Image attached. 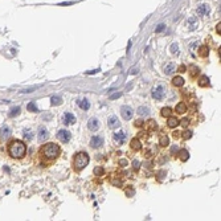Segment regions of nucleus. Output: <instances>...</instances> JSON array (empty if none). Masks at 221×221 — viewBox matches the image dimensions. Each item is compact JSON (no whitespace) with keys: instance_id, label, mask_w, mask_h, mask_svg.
<instances>
[{"instance_id":"obj_1","label":"nucleus","mask_w":221,"mask_h":221,"mask_svg":"<svg viewBox=\"0 0 221 221\" xmlns=\"http://www.w3.org/2000/svg\"><path fill=\"white\" fill-rule=\"evenodd\" d=\"M40 155H41L43 160L48 162V163L50 164L60 158L61 148L58 147V144H56V143H46L40 148Z\"/></svg>"},{"instance_id":"obj_2","label":"nucleus","mask_w":221,"mask_h":221,"mask_svg":"<svg viewBox=\"0 0 221 221\" xmlns=\"http://www.w3.org/2000/svg\"><path fill=\"white\" fill-rule=\"evenodd\" d=\"M8 155L12 159H23L27 155V146L24 142L15 139L8 144Z\"/></svg>"},{"instance_id":"obj_3","label":"nucleus","mask_w":221,"mask_h":221,"mask_svg":"<svg viewBox=\"0 0 221 221\" xmlns=\"http://www.w3.org/2000/svg\"><path fill=\"white\" fill-rule=\"evenodd\" d=\"M89 160L90 158L86 152H77L74 158H73V169H74V172L80 173L82 169L86 168V166L89 164Z\"/></svg>"},{"instance_id":"obj_4","label":"nucleus","mask_w":221,"mask_h":221,"mask_svg":"<svg viewBox=\"0 0 221 221\" xmlns=\"http://www.w3.org/2000/svg\"><path fill=\"white\" fill-rule=\"evenodd\" d=\"M166 97V87L163 85H159V86L154 87L152 89V98L156 101H163Z\"/></svg>"},{"instance_id":"obj_5","label":"nucleus","mask_w":221,"mask_h":221,"mask_svg":"<svg viewBox=\"0 0 221 221\" xmlns=\"http://www.w3.org/2000/svg\"><path fill=\"white\" fill-rule=\"evenodd\" d=\"M121 114L123 117L124 121H130L132 117H134V111L130 106H122L121 107Z\"/></svg>"},{"instance_id":"obj_6","label":"nucleus","mask_w":221,"mask_h":221,"mask_svg":"<svg viewBox=\"0 0 221 221\" xmlns=\"http://www.w3.org/2000/svg\"><path fill=\"white\" fill-rule=\"evenodd\" d=\"M70 138H72V135L68 130H60L57 132V139H60V142H62V143H68Z\"/></svg>"},{"instance_id":"obj_7","label":"nucleus","mask_w":221,"mask_h":221,"mask_svg":"<svg viewBox=\"0 0 221 221\" xmlns=\"http://www.w3.org/2000/svg\"><path fill=\"white\" fill-rule=\"evenodd\" d=\"M102 144H104V138H102L101 135L92 136V139H90V146H92L93 148H99Z\"/></svg>"},{"instance_id":"obj_8","label":"nucleus","mask_w":221,"mask_h":221,"mask_svg":"<svg viewBox=\"0 0 221 221\" xmlns=\"http://www.w3.org/2000/svg\"><path fill=\"white\" fill-rule=\"evenodd\" d=\"M113 139H114V142H115L117 144H123L124 141H126V134H124L123 131L115 132V134L113 135Z\"/></svg>"},{"instance_id":"obj_9","label":"nucleus","mask_w":221,"mask_h":221,"mask_svg":"<svg viewBox=\"0 0 221 221\" xmlns=\"http://www.w3.org/2000/svg\"><path fill=\"white\" fill-rule=\"evenodd\" d=\"M130 148H131V151H134V152L141 151V150H142V143H141V141H139L138 138L131 139V142H130Z\"/></svg>"},{"instance_id":"obj_10","label":"nucleus","mask_w":221,"mask_h":221,"mask_svg":"<svg viewBox=\"0 0 221 221\" xmlns=\"http://www.w3.org/2000/svg\"><path fill=\"white\" fill-rule=\"evenodd\" d=\"M211 12V8L208 4H201L197 7V15L199 16H208Z\"/></svg>"},{"instance_id":"obj_11","label":"nucleus","mask_w":221,"mask_h":221,"mask_svg":"<svg viewBox=\"0 0 221 221\" xmlns=\"http://www.w3.org/2000/svg\"><path fill=\"white\" fill-rule=\"evenodd\" d=\"M87 129L90 131H97L99 129V122H98L97 118H90L89 122H87Z\"/></svg>"},{"instance_id":"obj_12","label":"nucleus","mask_w":221,"mask_h":221,"mask_svg":"<svg viewBox=\"0 0 221 221\" xmlns=\"http://www.w3.org/2000/svg\"><path fill=\"white\" fill-rule=\"evenodd\" d=\"M64 123L65 124H74L76 123V117L72 114V113H69V111H66L65 113V115H64Z\"/></svg>"},{"instance_id":"obj_13","label":"nucleus","mask_w":221,"mask_h":221,"mask_svg":"<svg viewBox=\"0 0 221 221\" xmlns=\"http://www.w3.org/2000/svg\"><path fill=\"white\" fill-rule=\"evenodd\" d=\"M48 136H49V132H48V130H46V127L41 126L40 129H38V141L45 142L46 139H48Z\"/></svg>"},{"instance_id":"obj_14","label":"nucleus","mask_w":221,"mask_h":221,"mask_svg":"<svg viewBox=\"0 0 221 221\" xmlns=\"http://www.w3.org/2000/svg\"><path fill=\"white\" fill-rule=\"evenodd\" d=\"M107 122H109V127H110V129H113V130L118 129V127L121 126V123H119V119H118L115 115H111V117L109 118V121H107Z\"/></svg>"},{"instance_id":"obj_15","label":"nucleus","mask_w":221,"mask_h":221,"mask_svg":"<svg viewBox=\"0 0 221 221\" xmlns=\"http://www.w3.org/2000/svg\"><path fill=\"white\" fill-rule=\"evenodd\" d=\"M179 123H180V121H179L176 117H168V121H167V126L169 127V129H175V127L179 126Z\"/></svg>"},{"instance_id":"obj_16","label":"nucleus","mask_w":221,"mask_h":221,"mask_svg":"<svg viewBox=\"0 0 221 221\" xmlns=\"http://www.w3.org/2000/svg\"><path fill=\"white\" fill-rule=\"evenodd\" d=\"M188 73H190L191 78H193V80H195V78L200 74V69H199L196 65H191L190 68H188Z\"/></svg>"},{"instance_id":"obj_17","label":"nucleus","mask_w":221,"mask_h":221,"mask_svg":"<svg viewBox=\"0 0 221 221\" xmlns=\"http://www.w3.org/2000/svg\"><path fill=\"white\" fill-rule=\"evenodd\" d=\"M187 25H188V29H190V31H195V29L199 27L197 19H195V17L188 19V21H187Z\"/></svg>"},{"instance_id":"obj_18","label":"nucleus","mask_w":221,"mask_h":221,"mask_svg":"<svg viewBox=\"0 0 221 221\" xmlns=\"http://www.w3.org/2000/svg\"><path fill=\"white\" fill-rule=\"evenodd\" d=\"M178 158L180 159L181 162H187L188 159H190V152L187 151V150H179V152H178Z\"/></svg>"},{"instance_id":"obj_19","label":"nucleus","mask_w":221,"mask_h":221,"mask_svg":"<svg viewBox=\"0 0 221 221\" xmlns=\"http://www.w3.org/2000/svg\"><path fill=\"white\" fill-rule=\"evenodd\" d=\"M197 85L200 87L209 86V78H208V76H201V77L199 78V81H197Z\"/></svg>"},{"instance_id":"obj_20","label":"nucleus","mask_w":221,"mask_h":221,"mask_svg":"<svg viewBox=\"0 0 221 221\" xmlns=\"http://www.w3.org/2000/svg\"><path fill=\"white\" fill-rule=\"evenodd\" d=\"M175 111H176V114H180V115L185 114L187 113V105L184 104V102H179V104L176 105Z\"/></svg>"},{"instance_id":"obj_21","label":"nucleus","mask_w":221,"mask_h":221,"mask_svg":"<svg viewBox=\"0 0 221 221\" xmlns=\"http://www.w3.org/2000/svg\"><path fill=\"white\" fill-rule=\"evenodd\" d=\"M9 135H11V129H9V127H7V126L1 127V130H0V138L3 139V141H6Z\"/></svg>"},{"instance_id":"obj_22","label":"nucleus","mask_w":221,"mask_h":221,"mask_svg":"<svg viewBox=\"0 0 221 221\" xmlns=\"http://www.w3.org/2000/svg\"><path fill=\"white\" fill-rule=\"evenodd\" d=\"M184 82H185V81H184V78L180 77V76H176V77L172 78V85L175 87H181L184 85Z\"/></svg>"},{"instance_id":"obj_23","label":"nucleus","mask_w":221,"mask_h":221,"mask_svg":"<svg viewBox=\"0 0 221 221\" xmlns=\"http://www.w3.org/2000/svg\"><path fill=\"white\" fill-rule=\"evenodd\" d=\"M208 55H209V48H208L207 45L200 46V49H199V56L205 58V57H208Z\"/></svg>"},{"instance_id":"obj_24","label":"nucleus","mask_w":221,"mask_h":221,"mask_svg":"<svg viewBox=\"0 0 221 221\" xmlns=\"http://www.w3.org/2000/svg\"><path fill=\"white\" fill-rule=\"evenodd\" d=\"M78 106H80L82 110H89L90 109V102L86 99V98H83V99L78 101Z\"/></svg>"},{"instance_id":"obj_25","label":"nucleus","mask_w":221,"mask_h":221,"mask_svg":"<svg viewBox=\"0 0 221 221\" xmlns=\"http://www.w3.org/2000/svg\"><path fill=\"white\" fill-rule=\"evenodd\" d=\"M159 144H160L162 147H167L169 144V138L167 136L166 134H162L160 138H159Z\"/></svg>"},{"instance_id":"obj_26","label":"nucleus","mask_w":221,"mask_h":221,"mask_svg":"<svg viewBox=\"0 0 221 221\" xmlns=\"http://www.w3.org/2000/svg\"><path fill=\"white\" fill-rule=\"evenodd\" d=\"M176 70V65L175 64H168V65L164 68V73H166L167 76H169V74H172L173 72Z\"/></svg>"},{"instance_id":"obj_27","label":"nucleus","mask_w":221,"mask_h":221,"mask_svg":"<svg viewBox=\"0 0 221 221\" xmlns=\"http://www.w3.org/2000/svg\"><path fill=\"white\" fill-rule=\"evenodd\" d=\"M50 104H52V106H58V105L62 104V99H61V97H58V95H52Z\"/></svg>"},{"instance_id":"obj_28","label":"nucleus","mask_w":221,"mask_h":221,"mask_svg":"<svg viewBox=\"0 0 221 221\" xmlns=\"http://www.w3.org/2000/svg\"><path fill=\"white\" fill-rule=\"evenodd\" d=\"M136 113H138L139 115H142V117H143V115H148L150 114V109L147 106H141L138 110H136Z\"/></svg>"},{"instance_id":"obj_29","label":"nucleus","mask_w":221,"mask_h":221,"mask_svg":"<svg viewBox=\"0 0 221 221\" xmlns=\"http://www.w3.org/2000/svg\"><path fill=\"white\" fill-rule=\"evenodd\" d=\"M160 114H162V117L168 118V117H171V114H172V110H171V107H163Z\"/></svg>"},{"instance_id":"obj_30","label":"nucleus","mask_w":221,"mask_h":221,"mask_svg":"<svg viewBox=\"0 0 221 221\" xmlns=\"http://www.w3.org/2000/svg\"><path fill=\"white\" fill-rule=\"evenodd\" d=\"M27 109H28V111H32V113H37L38 111V107L36 106L35 102H29L28 106H27Z\"/></svg>"},{"instance_id":"obj_31","label":"nucleus","mask_w":221,"mask_h":221,"mask_svg":"<svg viewBox=\"0 0 221 221\" xmlns=\"http://www.w3.org/2000/svg\"><path fill=\"white\" fill-rule=\"evenodd\" d=\"M19 113H20V107L16 106V107H12L11 111H9V117H16V115H19Z\"/></svg>"},{"instance_id":"obj_32","label":"nucleus","mask_w":221,"mask_h":221,"mask_svg":"<svg viewBox=\"0 0 221 221\" xmlns=\"http://www.w3.org/2000/svg\"><path fill=\"white\" fill-rule=\"evenodd\" d=\"M105 173V169L102 167H95L94 168V175L95 176H102Z\"/></svg>"},{"instance_id":"obj_33","label":"nucleus","mask_w":221,"mask_h":221,"mask_svg":"<svg viewBox=\"0 0 221 221\" xmlns=\"http://www.w3.org/2000/svg\"><path fill=\"white\" fill-rule=\"evenodd\" d=\"M181 138H183L184 141H188V139H191V138H192V131H190V130L184 131L183 135H181Z\"/></svg>"},{"instance_id":"obj_34","label":"nucleus","mask_w":221,"mask_h":221,"mask_svg":"<svg viewBox=\"0 0 221 221\" xmlns=\"http://www.w3.org/2000/svg\"><path fill=\"white\" fill-rule=\"evenodd\" d=\"M124 192H126V196H127V197H131V196L135 193V191H134V188H132L131 185H129L126 190H124Z\"/></svg>"},{"instance_id":"obj_35","label":"nucleus","mask_w":221,"mask_h":221,"mask_svg":"<svg viewBox=\"0 0 221 221\" xmlns=\"http://www.w3.org/2000/svg\"><path fill=\"white\" fill-rule=\"evenodd\" d=\"M171 52H172V53H178L179 52L178 44H172V45H171Z\"/></svg>"},{"instance_id":"obj_36","label":"nucleus","mask_w":221,"mask_h":221,"mask_svg":"<svg viewBox=\"0 0 221 221\" xmlns=\"http://www.w3.org/2000/svg\"><path fill=\"white\" fill-rule=\"evenodd\" d=\"M132 167H134L135 171H138V169H139V162L138 160H134V162H132Z\"/></svg>"},{"instance_id":"obj_37","label":"nucleus","mask_w":221,"mask_h":221,"mask_svg":"<svg viewBox=\"0 0 221 221\" xmlns=\"http://www.w3.org/2000/svg\"><path fill=\"white\" fill-rule=\"evenodd\" d=\"M122 95V93L119 92V93H115V94H113L111 97H110V99H117V98H119Z\"/></svg>"},{"instance_id":"obj_38","label":"nucleus","mask_w":221,"mask_h":221,"mask_svg":"<svg viewBox=\"0 0 221 221\" xmlns=\"http://www.w3.org/2000/svg\"><path fill=\"white\" fill-rule=\"evenodd\" d=\"M179 124H181V126L187 127L188 124H190V119H183V121H181V123H179Z\"/></svg>"},{"instance_id":"obj_39","label":"nucleus","mask_w":221,"mask_h":221,"mask_svg":"<svg viewBox=\"0 0 221 221\" xmlns=\"http://www.w3.org/2000/svg\"><path fill=\"white\" fill-rule=\"evenodd\" d=\"M119 166H121V167H126L127 166V160H126V159H121V160H119Z\"/></svg>"},{"instance_id":"obj_40","label":"nucleus","mask_w":221,"mask_h":221,"mask_svg":"<svg viewBox=\"0 0 221 221\" xmlns=\"http://www.w3.org/2000/svg\"><path fill=\"white\" fill-rule=\"evenodd\" d=\"M163 29H164V24H159V25H158V28H156V33H159V32H162V31H163Z\"/></svg>"},{"instance_id":"obj_41","label":"nucleus","mask_w":221,"mask_h":221,"mask_svg":"<svg viewBox=\"0 0 221 221\" xmlns=\"http://www.w3.org/2000/svg\"><path fill=\"white\" fill-rule=\"evenodd\" d=\"M24 136H25V139H28V141H31V139H32V134H31V131H29V132H27V131H25V134H24Z\"/></svg>"},{"instance_id":"obj_42","label":"nucleus","mask_w":221,"mask_h":221,"mask_svg":"<svg viewBox=\"0 0 221 221\" xmlns=\"http://www.w3.org/2000/svg\"><path fill=\"white\" fill-rule=\"evenodd\" d=\"M216 31H217L218 35H221V23L217 24V27H216Z\"/></svg>"},{"instance_id":"obj_43","label":"nucleus","mask_w":221,"mask_h":221,"mask_svg":"<svg viewBox=\"0 0 221 221\" xmlns=\"http://www.w3.org/2000/svg\"><path fill=\"white\" fill-rule=\"evenodd\" d=\"M179 72H180V73H184V72H187V68H185V66H184V65H181L180 68H179Z\"/></svg>"},{"instance_id":"obj_44","label":"nucleus","mask_w":221,"mask_h":221,"mask_svg":"<svg viewBox=\"0 0 221 221\" xmlns=\"http://www.w3.org/2000/svg\"><path fill=\"white\" fill-rule=\"evenodd\" d=\"M172 136L173 138H179V136H180V132H178V131H175V132H172Z\"/></svg>"},{"instance_id":"obj_45","label":"nucleus","mask_w":221,"mask_h":221,"mask_svg":"<svg viewBox=\"0 0 221 221\" xmlns=\"http://www.w3.org/2000/svg\"><path fill=\"white\" fill-rule=\"evenodd\" d=\"M135 126H136V127L143 126V122H142V121H138V122H136V123H135Z\"/></svg>"},{"instance_id":"obj_46","label":"nucleus","mask_w":221,"mask_h":221,"mask_svg":"<svg viewBox=\"0 0 221 221\" xmlns=\"http://www.w3.org/2000/svg\"><path fill=\"white\" fill-rule=\"evenodd\" d=\"M171 151H172V152L178 151V146H173V147H172V150H171Z\"/></svg>"}]
</instances>
